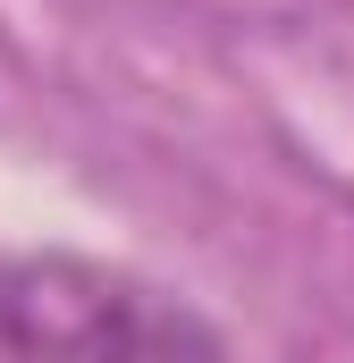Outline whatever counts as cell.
Masks as SVG:
<instances>
[{
    "instance_id": "cell-1",
    "label": "cell",
    "mask_w": 354,
    "mask_h": 363,
    "mask_svg": "<svg viewBox=\"0 0 354 363\" xmlns=\"http://www.w3.org/2000/svg\"><path fill=\"white\" fill-rule=\"evenodd\" d=\"M0 363H228L219 330L93 254H0Z\"/></svg>"
}]
</instances>
